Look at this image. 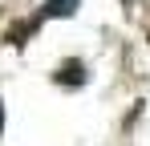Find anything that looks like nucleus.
I'll return each instance as SVG.
<instances>
[{
  "label": "nucleus",
  "instance_id": "2",
  "mask_svg": "<svg viewBox=\"0 0 150 146\" xmlns=\"http://www.w3.org/2000/svg\"><path fill=\"white\" fill-rule=\"evenodd\" d=\"M73 12H77V0H45L41 16H73Z\"/></svg>",
  "mask_w": 150,
  "mask_h": 146
},
{
  "label": "nucleus",
  "instance_id": "3",
  "mask_svg": "<svg viewBox=\"0 0 150 146\" xmlns=\"http://www.w3.org/2000/svg\"><path fill=\"white\" fill-rule=\"evenodd\" d=\"M0 130H4V101H0Z\"/></svg>",
  "mask_w": 150,
  "mask_h": 146
},
{
  "label": "nucleus",
  "instance_id": "1",
  "mask_svg": "<svg viewBox=\"0 0 150 146\" xmlns=\"http://www.w3.org/2000/svg\"><path fill=\"white\" fill-rule=\"evenodd\" d=\"M53 81H57V85H81V81H85V65H81V61H61V65H57V73H53Z\"/></svg>",
  "mask_w": 150,
  "mask_h": 146
}]
</instances>
